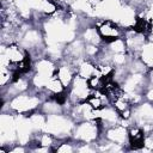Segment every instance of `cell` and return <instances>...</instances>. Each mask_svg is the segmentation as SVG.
I'll return each instance as SVG.
<instances>
[{
	"label": "cell",
	"mask_w": 153,
	"mask_h": 153,
	"mask_svg": "<svg viewBox=\"0 0 153 153\" xmlns=\"http://www.w3.org/2000/svg\"><path fill=\"white\" fill-rule=\"evenodd\" d=\"M102 136V127L98 120L92 121H81L75 123L72 139L76 142H85V143H94Z\"/></svg>",
	"instance_id": "3957f363"
},
{
	"label": "cell",
	"mask_w": 153,
	"mask_h": 153,
	"mask_svg": "<svg viewBox=\"0 0 153 153\" xmlns=\"http://www.w3.org/2000/svg\"><path fill=\"white\" fill-rule=\"evenodd\" d=\"M74 126H75V122L66 112L49 115L47 116L44 131L50 133L56 139H68V137H72Z\"/></svg>",
	"instance_id": "7a4b0ae2"
},
{
	"label": "cell",
	"mask_w": 153,
	"mask_h": 153,
	"mask_svg": "<svg viewBox=\"0 0 153 153\" xmlns=\"http://www.w3.org/2000/svg\"><path fill=\"white\" fill-rule=\"evenodd\" d=\"M79 36L82 38L85 44H93V45H98V47H102L104 44V42L94 25H88V26L81 27L79 31Z\"/></svg>",
	"instance_id": "9c48e42d"
},
{
	"label": "cell",
	"mask_w": 153,
	"mask_h": 153,
	"mask_svg": "<svg viewBox=\"0 0 153 153\" xmlns=\"http://www.w3.org/2000/svg\"><path fill=\"white\" fill-rule=\"evenodd\" d=\"M55 75L60 79V81L63 84V86L66 88H68L69 85L72 84L74 76L76 75V69H75L74 63L71 62V61H68V60L62 59L56 65Z\"/></svg>",
	"instance_id": "52a82bcc"
},
{
	"label": "cell",
	"mask_w": 153,
	"mask_h": 153,
	"mask_svg": "<svg viewBox=\"0 0 153 153\" xmlns=\"http://www.w3.org/2000/svg\"><path fill=\"white\" fill-rule=\"evenodd\" d=\"M43 99L41 94L35 90L19 93L8 102H2V111H11L17 115L30 116L33 111L38 110Z\"/></svg>",
	"instance_id": "6da1fadb"
},
{
	"label": "cell",
	"mask_w": 153,
	"mask_h": 153,
	"mask_svg": "<svg viewBox=\"0 0 153 153\" xmlns=\"http://www.w3.org/2000/svg\"><path fill=\"white\" fill-rule=\"evenodd\" d=\"M146 131L137 124L128 128V151H140L145 146Z\"/></svg>",
	"instance_id": "ba28073f"
},
{
	"label": "cell",
	"mask_w": 153,
	"mask_h": 153,
	"mask_svg": "<svg viewBox=\"0 0 153 153\" xmlns=\"http://www.w3.org/2000/svg\"><path fill=\"white\" fill-rule=\"evenodd\" d=\"M102 136L110 142L121 145L128 151V128L122 124L111 126L102 131Z\"/></svg>",
	"instance_id": "8992f818"
},
{
	"label": "cell",
	"mask_w": 153,
	"mask_h": 153,
	"mask_svg": "<svg viewBox=\"0 0 153 153\" xmlns=\"http://www.w3.org/2000/svg\"><path fill=\"white\" fill-rule=\"evenodd\" d=\"M39 110H41L45 116L65 112L63 105L60 104L59 102H56L54 98H48V99L43 100L42 104H41V106H39Z\"/></svg>",
	"instance_id": "8fae6325"
},
{
	"label": "cell",
	"mask_w": 153,
	"mask_h": 153,
	"mask_svg": "<svg viewBox=\"0 0 153 153\" xmlns=\"http://www.w3.org/2000/svg\"><path fill=\"white\" fill-rule=\"evenodd\" d=\"M72 1H73V0H71V2H72Z\"/></svg>",
	"instance_id": "4fadbf2b"
},
{
	"label": "cell",
	"mask_w": 153,
	"mask_h": 153,
	"mask_svg": "<svg viewBox=\"0 0 153 153\" xmlns=\"http://www.w3.org/2000/svg\"><path fill=\"white\" fill-rule=\"evenodd\" d=\"M104 48L110 53V54H121V53H128L127 44L123 37L114 39L111 42L104 43Z\"/></svg>",
	"instance_id": "7c38bea8"
},
{
	"label": "cell",
	"mask_w": 153,
	"mask_h": 153,
	"mask_svg": "<svg viewBox=\"0 0 153 153\" xmlns=\"http://www.w3.org/2000/svg\"><path fill=\"white\" fill-rule=\"evenodd\" d=\"M74 66H75V69H76V74L82 76V78H85V79H90L97 72L96 63L92 60L86 59V57L79 60L78 62H75Z\"/></svg>",
	"instance_id": "30bf717a"
},
{
	"label": "cell",
	"mask_w": 153,
	"mask_h": 153,
	"mask_svg": "<svg viewBox=\"0 0 153 153\" xmlns=\"http://www.w3.org/2000/svg\"><path fill=\"white\" fill-rule=\"evenodd\" d=\"M94 26L97 27L104 43L121 38L124 35V29L112 19H97L94 22Z\"/></svg>",
	"instance_id": "5b68a950"
},
{
	"label": "cell",
	"mask_w": 153,
	"mask_h": 153,
	"mask_svg": "<svg viewBox=\"0 0 153 153\" xmlns=\"http://www.w3.org/2000/svg\"><path fill=\"white\" fill-rule=\"evenodd\" d=\"M67 91H68V100L71 104H78V103L86 102L92 92L88 85V80L78 74L74 76Z\"/></svg>",
	"instance_id": "277c9868"
}]
</instances>
